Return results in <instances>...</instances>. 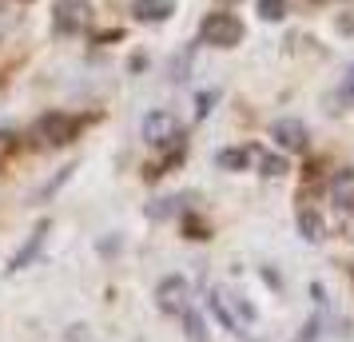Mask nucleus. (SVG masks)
<instances>
[{
  "instance_id": "obj_1",
  "label": "nucleus",
  "mask_w": 354,
  "mask_h": 342,
  "mask_svg": "<svg viewBox=\"0 0 354 342\" xmlns=\"http://www.w3.org/2000/svg\"><path fill=\"white\" fill-rule=\"evenodd\" d=\"M211 310H215V319L235 334V339L243 342H255V323H259V314L255 307H251V298H243L239 291H227V287H215L211 291Z\"/></svg>"
},
{
  "instance_id": "obj_2",
  "label": "nucleus",
  "mask_w": 354,
  "mask_h": 342,
  "mask_svg": "<svg viewBox=\"0 0 354 342\" xmlns=\"http://www.w3.org/2000/svg\"><path fill=\"white\" fill-rule=\"evenodd\" d=\"M199 40L211 44V48H235L243 40V20L231 17V12H211L199 28Z\"/></svg>"
},
{
  "instance_id": "obj_3",
  "label": "nucleus",
  "mask_w": 354,
  "mask_h": 342,
  "mask_svg": "<svg viewBox=\"0 0 354 342\" xmlns=\"http://www.w3.org/2000/svg\"><path fill=\"white\" fill-rule=\"evenodd\" d=\"M156 303H160L163 314H187V307H192V287H187V278L167 275L160 283V291H156Z\"/></svg>"
},
{
  "instance_id": "obj_4",
  "label": "nucleus",
  "mask_w": 354,
  "mask_h": 342,
  "mask_svg": "<svg viewBox=\"0 0 354 342\" xmlns=\"http://www.w3.org/2000/svg\"><path fill=\"white\" fill-rule=\"evenodd\" d=\"M52 17H56V28L60 32L76 36L92 24V4L88 0H56V12Z\"/></svg>"
},
{
  "instance_id": "obj_5",
  "label": "nucleus",
  "mask_w": 354,
  "mask_h": 342,
  "mask_svg": "<svg viewBox=\"0 0 354 342\" xmlns=\"http://www.w3.org/2000/svg\"><path fill=\"white\" fill-rule=\"evenodd\" d=\"M271 140L283 147V151H290V155L306 151V144H310V135H306V124H303V120H295V115H283V120H274V124H271Z\"/></svg>"
},
{
  "instance_id": "obj_6",
  "label": "nucleus",
  "mask_w": 354,
  "mask_h": 342,
  "mask_svg": "<svg viewBox=\"0 0 354 342\" xmlns=\"http://www.w3.org/2000/svg\"><path fill=\"white\" fill-rule=\"evenodd\" d=\"M36 135L44 140V144H68L72 135H76V120H68L60 112H48L36 120Z\"/></svg>"
},
{
  "instance_id": "obj_7",
  "label": "nucleus",
  "mask_w": 354,
  "mask_h": 342,
  "mask_svg": "<svg viewBox=\"0 0 354 342\" xmlns=\"http://www.w3.org/2000/svg\"><path fill=\"white\" fill-rule=\"evenodd\" d=\"M176 135H179V124H176V115L171 112H151L144 120V140L147 144L163 147V144H171Z\"/></svg>"
},
{
  "instance_id": "obj_8",
  "label": "nucleus",
  "mask_w": 354,
  "mask_h": 342,
  "mask_svg": "<svg viewBox=\"0 0 354 342\" xmlns=\"http://www.w3.org/2000/svg\"><path fill=\"white\" fill-rule=\"evenodd\" d=\"M48 227H52L48 219H40V223H36V231L28 235V243L20 247V255L12 259V267H8V271H24V267H28V263H32L36 255L44 251V239H48Z\"/></svg>"
},
{
  "instance_id": "obj_9",
  "label": "nucleus",
  "mask_w": 354,
  "mask_h": 342,
  "mask_svg": "<svg viewBox=\"0 0 354 342\" xmlns=\"http://www.w3.org/2000/svg\"><path fill=\"white\" fill-rule=\"evenodd\" d=\"M176 12V0H131V17L144 24H160Z\"/></svg>"
},
{
  "instance_id": "obj_10",
  "label": "nucleus",
  "mask_w": 354,
  "mask_h": 342,
  "mask_svg": "<svg viewBox=\"0 0 354 342\" xmlns=\"http://www.w3.org/2000/svg\"><path fill=\"white\" fill-rule=\"evenodd\" d=\"M330 199H335L342 211H351V207H354V167L338 171L335 180H330Z\"/></svg>"
},
{
  "instance_id": "obj_11",
  "label": "nucleus",
  "mask_w": 354,
  "mask_h": 342,
  "mask_svg": "<svg viewBox=\"0 0 354 342\" xmlns=\"http://www.w3.org/2000/svg\"><path fill=\"white\" fill-rule=\"evenodd\" d=\"M299 231H303L306 243H322V239H326V223H322V215H315L310 207L299 211Z\"/></svg>"
},
{
  "instance_id": "obj_12",
  "label": "nucleus",
  "mask_w": 354,
  "mask_h": 342,
  "mask_svg": "<svg viewBox=\"0 0 354 342\" xmlns=\"http://www.w3.org/2000/svg\"><path fill=\"white\" fill-rule=\"evenodd\" d=\"M247 160H251V155H247L243 147H223V151L215 155V163H219L223 171H243V167H247Z\"/></svg>"
},
{
  "instance_id": "obj_13",
  "label": "nucleus",
  "mask_w": 354,
  "mask_h": 342,
  "mask_svg": "<svg viewBox=\"0 0 354 342\" xmlns=\"http://www.w3.org/2000/svg\"><path fill=\"white\" fill-rule=\"evenodd\" d=\"M255 8H259V17L267 20V24L287 17V0H255Z\"/></svg>"
},
{
  "instance_id": "obj_14",
  "label": "nucleus",
  "mask_w": 354,
  "mask_h": 342,
  "mask_svg": "<svg viewBox=\"0 0 354 342\" xmlns=\"http://www.w3.org/2000/svg\"><path fill=\"white\" fill-rule=\"evenodd\" d=\"M255 163L263 167V175H283L287 171V163L279 160V155H267V151H255Z\"/></svg>"
},
{
  "instance_id": "obj_15",
  "label": "nucleus",
  "mask_w": 354,
  "mask_h": 342,
  "mask_svg": "<svg viewBox=\"0 0 354 342\" xmlns=\"http://www.w3.org/2000/svg\"><path fill=\"white\" fill-rule=\"evenodd\" d=\"M319 326H322V314H310L303 323V330H299V339H290V342H315L319 339Z\"/></svg>"
},
{
  "instance_id": "obj_16",
  "label": "nucleus",
  "mask_w": 354,
  "mask_h": 342,
  "mask_svg": "<svg viewBox=\"0 0 354 342\" xmlns=\"http://www.w3.org/2000/svg\"><path fill=\"white\" fill-rule=\"evenodd\" d=\"M171 211H176V199H156V203L147 207V215H151V219H163V215H171Z\"/></svg>"
},
{
  "instance_id": "obj_17",
  "label": "nucleus",
  "mask_w": 354,
  "mask_h": 342,
  "mask_svg": "<svg viewBox=\"0 0 354 342\" xmlns=\"http://www.w3.org/2000/svg\"><path fill=\"white\" fill-rule=\"evenodd\" d=\"M211 104H215V92H203V96H199V112H195V115L203 120V115L211 112Z\"/></svg>"
},
{
  "instance_id": "obj_18",
  "label": "nucleus",
  "mask_w": 354,
  "mask_h": 342,
  "mask_svg": "<svg viewBox=\"0 0 354 342\" xmlns=\"http://www.w3.org/2000/svg\"><path fill=\"white\" fill-rule=\"evenodd\" d=\"M342 99H351L354 104V68L346 72V80H342Z\"/></svg>"
},
{
  "instance_id": "obj_19",
  "label": "nucleus",
  "mask_w": 354,
  "mask_h": 342,
  "mask_svg": "<svg viewBox=\"0 0 354 342\" xmlns=\"http://www.w3.org/2000/svg\"><path fill=\"white\" fill-rule=\"evenodd\" d=\"M12 147V131H0V151H8Z\"/></svg>"
}]
</instances>
